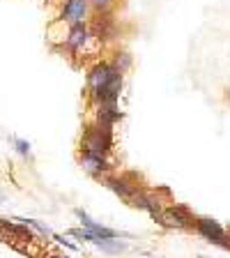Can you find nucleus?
Here are the masks:
<instances>
[{"label":"nucleus","instance_id":"17","mask_svg":"<svg viewBox=\"0 0 230 258\" xmlns=\"http://www.w3.org/2000/svg\"><path fill=\"white\" fill-rule=\"evenodd\" d=\"M200 258H207V256H200Z\"/></svg>","mask_w":230,"mask_h":258},{"label":"nucleus","instance_id":"13","mask_svg":"<svg viewBox=\"0 0 230 258\" xmlns=\"http://www.w3.org/2000/svg\"><path fill=\"white\" fill-rule=\"evenodd\" d=\"M12 145L16 148V152H19V155H23V157L30 155V143H28V141H23V139H12Z\"/></svg>","mask_w":230,"mask_h":258},{"label":"nucleus","instance_id":"7","mask_svg":"<svg viewBox=\"0 0 230 258\" xmlns=\"http://www.w3.org/2000/svg\"><path fill=\"white\" fill-rule=\"evenodd\" d=\"M106 187H111L113 191L118 194L120 199L127 201V203H131V199L138 194V187H136V184H131L127 177H118V175L106 177Z\"/></svg>","mask_w":230,"mask_h":258},{"label":"nucleus","instance_id":"12","mask_svg":"<svg viewBox=\"0 0 230 258\" xmlns=\"http://www.w3.org/2000/svg\"><path fill=\"white\" fill-rule=\"evenodd\" d=\"M113 67H115L120 74L129 72V67H131V55L129 53H118L115 55V60H113Z\"/></svg>","mask_w":230,"mask_h":258},{"label":"nucleus","instance_id":"10","mask_svg":"<svg viewBox=\"0 0 230 258\" xmlns=\"http://www.w3.org/2000/svg\"><path fill=\"white\" fill-rule=\"evenodd\" d=\"M122 118V113L118 108V102L115 104H99V111H97V124H104V127H111Z\"/></svg>","mask_w":230,"mask_h":258},{"label":"nucleus","instance_id":"11","mask_svg":"<svg viewBox=\"0 0 230 258\" xmlns=\"http://www.w3.org/2000/svg\"><path fill=\"white\" fill-rule=\"evenodd\" d=\"M95 32H97V37L104 39V42H108V39L115 37V21H113L108 14L99 16L95 21Z\"/></svg>","mask_w":230,"mask_h":258},{"label":"nucleus","instance_id":"5","mask_svg":"<svg viewBox=\"0 0 230 258\" xmlns=\"http://www.w3.org/2000/svg\"><path fill=\"white\" fill-rule=\"evenodd\" d=\"M81 164H83V168H86L88 173H92V175H106V173L111 171L108 157L99 155V152H83V155H81Z\"/></svg>","mask_w":230,"mask_h":258},{"label":"nucleus","instance_id":"8","mask_svg":"<svg viewBox=\"0 0 230 258\" xmlns=\"http://www.w3.org/2000/svg\"><path fill=\"white\" fill-rule=\"evenodd\" d=\"M164 224H168V226H191L193 224V219H191V215H189L184 208H180V205H173V208H166L164 212H161V217H159Z\"/></svg>","mask_w":230,"mask_h":258},{"label":"nucleus","instance_id":"16","mask_svg":"<svg viewBox=\"0 0 230 258\" xmlns=\"http://www.w3.org/2000/svg\"><path fill=\"white\" fill-rule=\"evenodd\" d=\"M0 224H5V221H3V219H0Z\"/></svg>","mask_w":230,"mask_h":258},{"label":"nucleus","instance_id":"9","mask_svg":"<svg viewBox=\"0 0 230 258\" xmlns=\"http://www.w3.org/2000/svg\"><path fill=\"white\" fill-rule=\"evenodd\" d=\"M76 217L81 219V224H83V228L86 231H90L92 235H97V237H120V233L118 231H113V228H106V226H102V224H97L95 219H90V217L83 212V210H76Z\"/></svg>","mask_w":230,"mask_h":258},{"label":"nucleus","instance_id":"6","mask_svg":"<svg viewBox=\"0 0 230 258\" xmlns=\"http://www.w3.org/2000/svg\"><path fill=\"white\" fill-rule=\"evenodd\" d=\"M88 7H90V0H67L62 7V19L67 23H83L88 14Z\"/></svg>","mask_w":230,"mask_h":258},{"label":"nucleus","instance_id":"3","mask_svg":"<svg viewBox=\"0 0 230 258\" xmlns=\"http://www.w3.org/2000/svg\"><path fill=\"white\" fill-rule=\"evenodd\" d=\"M193 226H196V231H198L205 240L212 242V244H219V247H223V249H230L228 233L223 231V226H221L219 221H214V219H196L193 221Z\"/></svg>","mask_w":230,"mask_h":258},{"label":"nucleus","instance_id":"4","mask_svg":"<svg viewBox=\"0 0 230 258\" xmlns=\"http://www.w3.org/2000/svg\"><path fill=\"white\" fill-rule=\"evenodd\" d=\"M92 37V30L86 26V23H74L67 32V37H64V44L69 51H81V48H86L88 42Z\"/></svg>","mask_w":230,"mask_h":258},{"label":"nucleus","instance_id":"1","mask_svg":"<svg viewBox=\"0 0 230 258\" xmlns=\"http://www.w3.org/2000/svg\"><path fill=\"white\" fill-rule=\"evenodd\" d=\"M88 88L97 104H115L122 88V74L113 62H97L88 74Z\"/></svg>","mask_w":230,"mask_h":258},{"label":"nucleus","instance_id":"14","mask_svg":"<svg viewBox=\"0 0 230 258\" xmlns=\"http://www.w3.org/2000/svg\"><path fill=\"white\" fill-rule=\"evenodd\" d=\"M90 5L97 7V10H108L113 5V0H90Z\"/></svg>","mask_w":230,"mask_h":258},{"label":"nucleus","instance_id":"2","mask_svg":"<svg viewBox=\"0 0 230 258\" xmlns=\"http://www.w3.org/2000/svg\"><path fill=\"white\" fill-rule=\"evenodd\" d=\"M113 148V129L104 124H90L83 132V152H99L108 155Z\"/></svg>","mask_w":230,"mask_h":258},{"label":"nucleus","instance_id":"15","mask_svg":"<svg viewBox=\"0 0 230 258\" xmlns=\"http://www.w3.org/2000/svg\"><path fill=\"white\" fill-rule=\"evenodd\" d=\"M0 203H3V194H0Z\"/></svg>","mask_w":230,"mask_h":258}]
</instances>
